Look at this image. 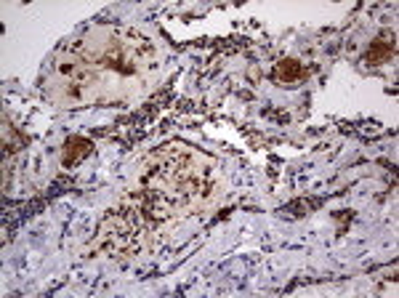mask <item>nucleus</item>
Masks as SVG:
<instances>
[{
  "mask_svg": "<svg viewBox=\"0 0 399 298\" xmlns=\"http://www.w3.org/2000/svg\"><path fill=\"white\" fill-rule=\"evenodd\" d=\"M155 70V45L144 35L96 27L67 40L54 56L51 96L61 104L125 102L147 88Z\"/></svg>",
  "mask_w": 399,
  "mask_h": 298,
  "instance_id": "f257e3e1",
  "label": "nucleus"
},
{
  "mask_svg": "<svg viewBox=\"0 0 399 298\" xmlns=\"http://www.w3.org/2000/svg\"><path fill=\"white\" fill-rule=\"evenodd\" d=\"M397 45H394V35H384L381 40H375L373 48L368 51V64H384L394 56Z\"/></svg>",
  "mask_w": 399,
  "mask_h": 298,
  "instance_id": "f03ea898",
  "label": "nucleus"
},
{
  "mask_svg": "<svg viewBox=\"0 0 399 298\" xmlns=\"http://www.w3.org/2000/svg\"><path fill=\"white\" fill-rule=\"evenodd\" d=\"M301 77H304V67H301L298 61L285 59L277 64V80H280V83H296Z\"/></svg>",
  "mask_w": 399,
  "mask_h": 298,
  "instance_id": "7ed1b4c3",
  "label": "nucleus"
}]
</instances>
